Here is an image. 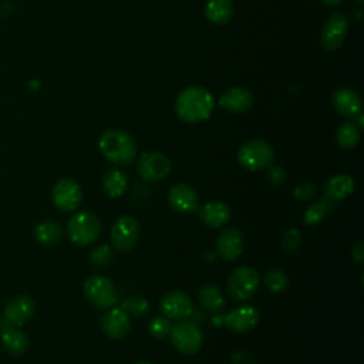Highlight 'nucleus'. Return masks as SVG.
<instances>
[{"mask_svg": "<svg viewBox=\"0 0 364 364\" xmlns=\"http://www.w3.org/2000/svg\"><path fill=\"white\" fill-rule=\"evenodd\" d=\"M159 307L168 320H185L193 313L192 299L181 290L168 291L161 299Z\"/></svg>", "mask_w": 364, "mask_h": 364, "instance_id": "obj_12", "label": "nucleus"}, {"mask_svg": "<svg viewBox=\"0 0 364 364\" xmlns=\"http://www.w3.org/2000/svg\"><path fill=\"white\" fill-rule=\"evenodd\" d=\"M354 191V179L350 175H334L323 186L324 198L331 202H338L346 199Z\"/></svg>", "mask_w": 364, "mask_h": 364, "instance_id": "obj_22", "label": "nucleus"}, {"mask_svg": "<svg viewBox=\"0 0 364 364\" xmlns=\"http://www.w3.org/2000/svg\"><path fill=\"white\" fill-rule=\"evenodd\" d=\"M101 330L109 338H124L131 330L129 316L121 307H111L101 317Z\"/></svg>", "mask_w": 364, "mask_h": 364, "instance_id": "obj_15", "label": "nucleus"}, {"mask_svg": "<svg viewBox=\"0 0 364 364\" xmlns=\"http://www.w3.org/2000/svg\"><path fill=\"white\" fill-rule=\"evenodd\" d=\"M267 179L273 185H282L286 181V171L279 165H270L267 168Z\"/></svg>", "mask_w": 364, "mask_h": 364, "instance_id": "obj_35", "label": "nucleus"}, {"mask_svg": "<svg viewBox=\"0 0 364 364\" xmlns=\"http://www.w3.org/2000/svg\"><path fill=\"white\" fill-rule=\"evenodd\" d=\"M128 186L127 173L117 166L109 168L102 176V189L109 198H119L125 193Z\"/></svg>", "mask_w": 364, "mask_h": 364, "instance_id": "obj_23", "label": "nucleus"}, {"mask_svg": "<svg viewBox=\"0 0 364 364\" xmlns=\"http://www.w3.org/2000/svg\"><path fill=\"white\" fill-rule=\"evenodd\" d=\"M300 232L296 228H291L284 232L283 239H282V246L287 252H294L300 246Z\"/></svg>", "mask_w": 364, "mask_h": 364, "instance_id": "obj_33", "label": "nucleus"}, {"mask_svg": "<svg viewBox=\"0 0 364 364\" xmlns=\"http://www.w3.org/2000/svg\"><path fill=\"white\" fill-rule=\"evenodd\" d=\"M36 311V303L28 296H16L4 306V323L20 327L26 324Z\"/></svg>", "mask_w": 364, "mask_h": 364, "instance_id": "obj_13", "label": "nucleus"}, {"mask_svg": "<svg viewBox=\"0 0 364 364\" xmlns=\"http://www.w3.org/2000/svg\"><path fill=\"white\" fill-rule=\"evenodd\" d=\"M169 334L173 347L186 355L196 354L203 344V333L193 321H179L171 327Z\"/></svg>", "mask_w": 364, "mask_h": 364, "instance_id": "obj_6", "label": "nucleus"}, {"mask_svg": "<svg viewBox=\"0 0 364 364\" xmlns=\"http://www.w3.org/2000/svg\"><path fill=\"white\" fill-rule=\"evenodd\" d=\"M199 219L209 228H220L230 219V208L222 200H210L198 209Z\"/></svg>", "mask_w": 364, "mask_h": 364, "instance_id": "obj_20", "label": "nucleus"}, {"mask_svg": "<svg viewBox=\"0 0 364 364\" xmlns=\"http://www.w3.org/2000/svg\"><path fill=\"white\" fill-rule=\"evenodd\" d=\"M85 299L100 310H108L118 300L115 284L102 274L90 276L82 286Z\"/></svg>", "mask_w": 364, "mask_h": 364, "instance_id": "obj_5", "label": "nucleus"}, {"mask_svg": "<svg viewBox=\"0 0 364 364\" xmlns=\"http://www.w3.org/2000/svg\"><path fill=\"white\" fill-rule=\"evenodd\" d=\"M171 168L172 165L169 158L165 154L156 151L141 154L136 162L138 175L149 182L165 179L171 173Z\"/></svg>", "mask_w": 364, "mask_h": 364, "instance_id": "obj_8", "label": "nucleus"}, {"mask_svg": "<svg viewBox=\"0 0 364 364\" xmlns=\"http://www.w3.org/2000/svg\"><path fill=\"white\" fill-rule=\"evenodd\" d=\"M235 11L232 0H208L205 6L206 18L216 26H223L230 21Z\"/></svg>", "mask_w": 364, "mask_h": 364, "instance_id": "obj_25", "label": "nucleus"}, {"mask_svg": "<svg viewBox=\"0 0 364 364\" xmlns=\"http://www.w3.org/2000/svg\"><path fill=\"white\" fill-rule=\"evenodd\" d=\"M264 284L272 293H282L287 289L289 284V277L287 274L280 270V269H270L266 272L264 277Z\"/></svg>", "mask_w": 364, "mask_h": 364, "instance_id": "obj_29", "label": "nucleus"}, {"mask_svg": "<svg viewBox=\"0 0 364 364\" xmlns=\"http://www.w3.org/2000/svg\"><path fill=\"white\" fill-rule=\"evenodd\" d=\"M237 161L245 169L252 172L267 169L273 165L274 151L264 139H250L240 146Z\"/></svg>", "mask_w": 364, "mask_h": 364, "instance_id": "obj_4", "label": "nucleus"}, {"mask_svg": "<svg viewBox=\"0 0 364 364\" xmlns=\"http://www.w3.org/2000/svg\"><path fill=\"white\" fill-rule=\"evenodd\" d=\"M54 206L61 212L75 210L82 199V191L78 182L70 178H63L55 182L51 192Z\"/></svg>", "mask_w": 364, "mask_h": 364, "instance_id": "obj_10", "label": "nucleus"}, {"mask_svg": "<svg viewBox=\"0 0 364 364\" xmlns=\"http://www.w3.org/2000/svg\"><path fill=\"white\" fill-rule=\"evenodd\" d=\"M102 155L118 166L129 165L136 158V144L132 136L118 128H111L102 132L98 141Z\"/></svg>", "mask_w": 364, "mask_h": 364, "instance_id": "obj_2", "label": "nucleus"}, {"mask_svg": "<svg viewBox=\"0 0 364 364\" xmlns=\"http://www.w3.org/2000/svg\"><path fill=\"white\" fill-rule=\"evenodd\" d=\"M357 1H358V3H363V1H364V0H357Z\"/></svg>", "mask_w": 364, "mask_h": 364, "instance_id": "obj_39", "label": "nucleus"}, {"mask_svg": "<svg viewBox=\"0 0 364 364\" xmlns=\"http://www.w3.org/2000/svg\"><path fill=\"white\" fill-rule=\"evenodd\" d=\"M213 105V95L206 88L192 85L178 94L175 101V111L183 122L196 124L210 117Z\"/></svg>", "mask_w": 364, "mask_h": 364, "instance_id": "obj_1", "label": "nucleus"}, {"mask_svg": "<svg viewBox=\"0 0 364 364\" xmlns=\"http://www.w3.org/2000/svg\"><path fill=\"white\" fill-rule=\"evenodd\" d=\"M336 202H331L330 199L327 198H321L318 199L317 202L311 203L306 212H304V216H303V220L306 225H317L318 222L323 220V218L331 212L334 209V205Z\"/></svg>", "mask_w": 364, "mask_h": 364, "instance_id": "obj_27", "label": "nucleus"}, {"mask_svg": "<svg viewBox=\"0 0 364 364\" xmlns=\"http://www.w3.org/2000/svg\"><path fill=\"white\" fill-rule=\"evenodd\" d=\"M336 111L344 117L354 118L363 109L361 97L351 88H337L331 95Z\"/></svg>", "mask_w": 364, "mask_h": 364, "instance_id": "obj_19", "label": "nucleus"}, {"mask_svg": "<svg viewBox=\"0 0 364 364\" xmlns=\"http://www.w3.org/2000/svg\"><path fill=\"white\" fill-rule=\"evenodd\" d=\"M198 300L200 306L209 313H219L225 307V296L222 290L213 283H205L198 290Z\"/></svg>", "mask_w": 364, "mask_h": 364, "instance_id": "obj_24", "label": "nucleus"}, {"mask_svg": "<svg viewBox=\"0 0 364 364\" xmlns=\"http://www.w3.org/2000/svg\"><path fill=\"white\" fill-rule=\"evenodd\" d=\"M148 331L155 338H164L169 336L171 323L165 316H155L148 323Z\"/></svg>", "mask_w": 364, "mask_h": 364, "instance_id": "obj_32", "label": "nucleus"}, {"mask_svg": "<svg viewBox=\"0 0 364 364\" xmlns=\"http://www.w3.org/2000/svg\"><path fill=\"white\" fill-rule=\"evenodd\" d=\"M259 282V273L253 267L240 266L229 276L228 293L236 301H246L257 290Z\"/></svg>", "mask_w": 364, "mask_h": 364, "instance_id": "obj_7", "label": "nucleus"}, {"mask_svg": "<svg viewBox=\"0 0 364 364\" xmlns=\"http://www.w3.org/2000/svg\"><path fill=\"white\" fill-rule=\"evenodd\" d=\"M219 105L230 114H242L253 105V95L247 88L233 87L222 92L219 97Z\"/></svg>", "mask_w": 364, "mask_h": 364, "instance_id": "obj_18", "label": "nucleus"}, {"mask_svg": "<svg viewBox=\"0 0 364 364\" xmlns=\"http://www.w3.org/2000/svg\"><path fill=\"white\" fill-rule=\"evenodd\" d=\"M61 226L54 220H43L34 229V236L38 243L44 246L55 245L61 239Z\"/></svg>", "mask_w": 364, "mask_h": 364, "instance_id": "obj_26", "label": "nucleus"}, {"mask_svg": "<svg viewBox=\"0 0 364 364\" xmlns=\"http://www.w3.org/2000/svg\"><path fill=\"white\" fill-rule=\"evenodd\" d=\"M0 328H1V336H0L1 344L10 354L20 355L27 351L30 341L24 331H21L18 327L10 326L7 323H4V324L1 323Z\"/></svg>", "mask_w": 364, "mask_h": 364, "instance_id": "obj_21", "label": "nucleus"}, {"mask_svg": "<svg viewBox=\"0 0 364 364\" xmlns=\"http://www.w3.org/2000/svg\"><path fill=\"white\" fill-rule=\"evenodd\" d=\"M326 6H337V4H340L343 0H321Z\"/></svg>", "mask_w": 364, "mask_h": 364, "instance_id": "obj_37", "label": "nucleus"}, {"mask_svg": "<svg viewBox=\"0 0 364 364\" xmlns=\"http://www.w3.org/2000/svg\"><path fill=\"white\" fill-rule=\"evenodd\" d=\"M112 259H114V252L109 245H104V243L97 245L90 252V260L97 266H107L112 262Z\"/></svg>", "mask_w": 364, "mask_h": 364, "instance_id": "obj_31", "label": "nucleus"}, {"mask_svg": "<svg viewBox=\"0 0 364 364\" xmlns=\"http://www.w3.org/2000/svg\"><path fill=\"white\" fill-rule=\"evenodd\" d=\"M245 246L243 235L236 228H226L222 230L216 240V250L218 255L225 260H235L237 259Z\"/></svg>", "mask_w": 364, "mask_h": 364, "instance_id": "obj_17", "label": "nucleus"}, {"mask_svg": "<svg viewBox=\"0 0 364 364\" xmlns=\"http://www.w3.org/2000/svg\"><path fill=\"white\" fill-rule=\"evenodd\" d=\"M139 232H141L139 223L135 218L128 215L121 216L111 226V233H109L111 245L121 252L131 250L139 239Z\"/></svg>", "mask_w": 364, "mask_h": 364, "instance_id": "obj_9", "label": "nucleus"}, {"mask_svg": "<svg viewBox=\"0 0 364 364\" xmlns=\"http://www.w3.org/2000/svg\"><path fill=\"white\" fill-rule=\"evenodd\" d=\"M168 202L178 213H192L199 209L196 191L188 183H176L168 192Z\"/></svg>", "mask_w": 364, "mask_h": 364, "instance_id": "obj_14", "label": "nucleus"}, {"mask_svg": "<svg viewBox=\"0 0 364 364\" xmlns=\"http://www.w3.org/2000/svg\"><path fill=\"white\" fill-rule=\"evenodd\" d=\"M0 327H1V318H0Z\"/></svg>", "mask_w": 364, "mask_h": 364, "instance_id": "obj_40", "label": "nucleus"}, {"mask_svg": "<svg viewBox=\"0 0 364 364\" xmlns=\"http://www.w3.org/2000/svg\"><path fill=\"white\" fill-rule=\"evenodd\" d=\"M102 229L101 220L91 212H78L73 215L65 226L68 239L78 246L91 245L100 236Z\"/></svg>", "mask_w": 364, "mask_h": 364, "instance_id": "obj_3", "label": "nucleus"}, {"mask_svg": "<svg viewBox=\"0 0 364 364\" xmlns=\"http://www.w3.org/2000/svg\"><path fill=\"white\" fill-rule=\"evenodd\" d=\"M348 31V20L341 13H333L324 23L320 33V43L323 48L333 51L341 47Z\"/></svg>", "mask_w": 364, "mask_h": 364, "instance_id": "obj_11", "label": "nucleus"}, {"mask_svg": "<svg viewBox=\"0 0 364 364\" xmlns=\"http://www.w3.org/2000/svg\"><path fill=\"white\" fill-rule=\"evenodd\" d=\"M337 144L344 149L354 148L360 141V128L354 122H343L336 132Z\"/></svg>", "mask_w": 364, "mask_h": 364, "instance_id": "obj_28", "label": "nucleus"}, {"mask_svg": "<svg viewBox=\"0 0 364 364\" xmlns=\"http://www.w3.org/2000/svg\"><path fill=\"white\" fill-rule=\"evenodd\" d=\"M351 256H353L354 262L358 263V264H361V263L364 262V247H363V242H361V240H358V242L353 246V249H351Z\"/></svg>", "mask_w": 364, "mask_h": 364, "instance_id": "obj_36", "label": "nucleus"}, {"mask_svg": "<svg viewBox=\"0 0 364 364\" xmlns=\"http://www.w3.org/2000/svg\"><path fill=\"white\" fill-rule=\"evenodd\" d=\"M316 195V186L310 182H303L297 185L293 191V196L299 200H309Z\"/></svg>", "mask_w": 364, "mask_h": 364, "instance_id": "obj_34", "label": "nucleus"}, {"mask_svg": "<svg viewBox=\"0 0 364 364\" xmlns=\"http://www.w3.org/2000/svg\"><path fill=\"white\" fill-rule=\"evenodd\" d=\"M135 364H154V363H151V361H148V360H141V361H138V363H135Z\"/></svg>", "mask_w": 364, "mask_h": 364, "instance_id": "obj_38", "label": "nucleus"}, {"mask_svg": "<svg viewBox=\"0 0 364 364\" xmlns=\"http://www.w3.org/2000/svg\"><path fill=\"white\" fill-rule=\"evenodd\" d=\"M259 321V310L249 304H242L232 309L225 317V324L233 333H246Z\"/></svg>", "mask_w": 364, "mask_h": 364, "instance_id": "obj_16", "label": "nucleus"}, {"mask_svg": "<svg viewBox=\"0 0 364 364\" xmlns=\"http://www.w3.org/2000/svg\"><path fill=\"white\" fill-rule=\"evenodd\" d=\"M121 309L128 314L134 317H142L149 311V303L144 297L138 296H129L121 301Z\"/></svg>", "mask_w": 364, "mask_h": 364, "instance_id": "obj_30", "label": "nucleus"}]
</instances>
